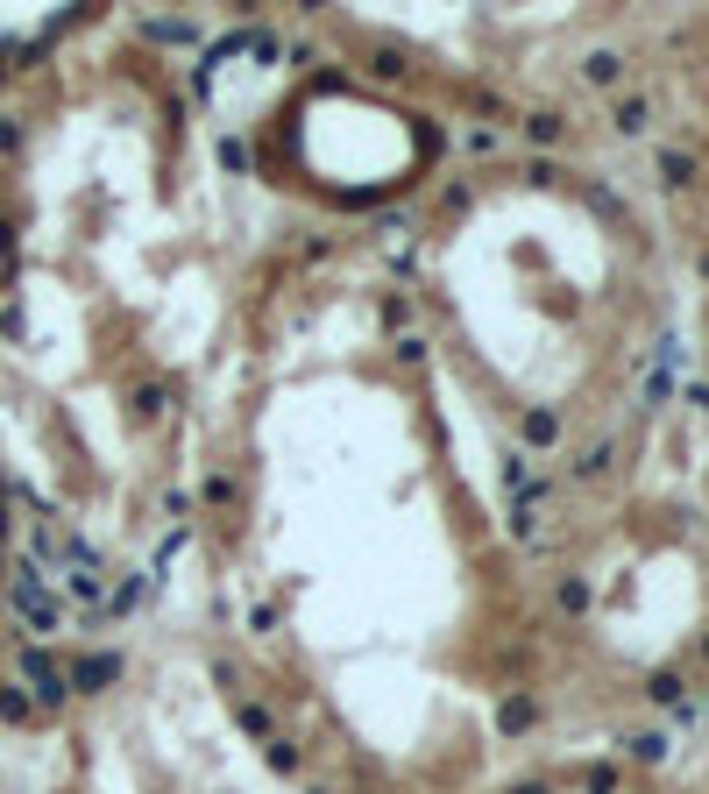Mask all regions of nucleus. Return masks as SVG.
Instances as JSON below:
<instances>
[{
    "instance_id": "obj_5",
    "label": "nucleus",
    "mask_w": 709,
    "mask_h": 794,
    "mask_svg": "<svg viewBox=\"0 0 709 794\" xmlns=\"http://www.w3.org/2000/svg\"><path fill=\"white\" fill-rule=\"evenodd\" d=\"M554 433H561V419L546 412V405H532V412H525V440H532V447H554Z\"/></svg>"
},
{
    "instance_id": "obj_14",
    "label": "nucleus",
    "mask_w": 709,
    "mask_h": 794,
    "mask_svg": "<svg viewBox=\"0 0 709 794\" xmlns=\"http://www.w3.org/2000/svg\"><path fill=\"white\" fill-rule=\"evenodd\" d=\"M242 731H256V738H270V717H263V709H256V702H242Z\"/></svg>"
},
{
    "instance_id": "obj_11",
    "label": "nucleus",
    "mask_w": 709,
    "mask_h": 794,
    "mask_svg": "<svg viewBox=\"0 0 709 794\" xmlns=\"http://www.w3.org/2000/svg\"><path fill=\"white\" fill-rule=\"evenodd\" d=\"M561 610H589V582H582V575L561 582Z\"/></svg>"
},
{
    "instance_id": "obj_15",
    "label": "nucleus",
    "mask_w": 709,
    "mask_h": 794,
    "mask_svg": "<svg viewBox=\"0 0 709 794\" xmlns=\"http://www.w3.org/2000/svg\"><path fill=\"white\" fill-rule=\"evenodd\" d=\"M702 653H709V646H702Z\"/></svg>"
},
{
    "instance_id": "obj_4",
    "label": "nucleus",
    "mask_w": 709,
    "mask_h": 794,
    "mask_svg": "<svg viewBox=\"0 0 709 794\" xmlns=\"http://www.w3.org/2000/svg\"><path fill=\"white\" fill-rule=\"evenodd\" d=\"M582 78H589V86H617V78H624V57H617V50H589Z\"/></svg>"
},
{
    "instance_id": "obj_2",
    "label": "nucleus",
    "mask_w": 709,
    "mask_h": 794,
    "mask_svg": "<svg viewBox=\"0 0 709 794\" xmlns=\"http://www.w3.org/2000/svg\"><path fill=\"white\" fill-rule=\"evenodd\" d=\"M114 674H121V660H114V653H93V660H78L64 681H71V688H107Z\"/></svg>"
},
{
    "instance_id": "obj_13",
    "label": "nucleus",
    "mask_w": 709,
    "mask_h": 794,
    "mask_svg": "<svg viewBox=\"0 0 709 794\" xmlns=\"http://www.w3.org/2000/svg\"><path fill=\"white\" fill-rule=\"evenodd\" d=\"M270 766H277V773H298V752H291L284 738H270Z\"/></svg>"
},
{
    "instance_id": "obj_1",
    "label": "nucleus",
    "mask_w": 709,
    "mask_h": 794,
    "mask_svg": "<svg viewBox=\"0 0 709 794\" xmlns=\"http://www.w3.org/2000/svg\"><path fill=\"white\" fill-rule=\"evenodd\" d=\"M22 674H29V688H36V702H43V709H57V702L71 695V681H64V667H50L43 653H22Z\"/></svg>"
},
{
    "instance_id": "obj_9",
    "label": "nucleus",
    "mask_w": 709,
    "mask_h": 794,
    "mask_svg": "<svg viewBox=\"0 0 709 794\" xmlns=\"http://www.w3.org/2000/svg\"><path fill=\"white\" fill-rule=\"evenodd\" d=\"M0 717L22 724V717H29V695H22V688H0Z\"/></svg>"
},
{
    "instance_id": "obj_6",
    "label": "nucleus",
    "mask_w": 709,
    "mask_h": 794,
    "mask_svg": "<svg viewBox=\"0 0 709 794\" xmlns=\"http://www.w3.org/2000/svg\"><path fill=\"white\" fill-rule=\"evenodd\" d=\"M660 178H667V185H688V178H695V156H688V149H660Z\"/></svg>"
},
{
    "instance_id": "obj_10",
    "label": "nucleus",
    "mask_w": 709,
    "mask_h": 794,
    "mask_svg": "<svg viewBox=\"0 0 709 794\" xmlns=\"http://www.w3.org/2000/svg\"><path fill=\"white\" fill-rule=\"evenodd\" d=\"M603 468H610V440H596V447L575 461V475H603Z\"/></svg>"
},
{
    "instance_id": "obj_3",
    "label": "nucleus",
    "mask_w": 709,
    "mask_h": 794,
    "mask_svg": "<svg viewBox=\"0 0 709 794\" xmlns=\"http://www.w3.org/2000/svg\"><path fill=\"white\" fill-rule=\"evenodd\" d=\"M610 121H617V135H639V128L653 121V100H646V93H624V100L610 107Z\"/></svg>"
},
{
    "instance_id": "obj_7",
    "label": "nucleus",
    "mask_w": 709,
    "mask_h": 794,
    "mask_svg": "<svg viewBox=\"0 0 709 794\" xmlns=\"http://www.w3.org/2000/svg\"><path fill=\"white\" fill-rule=\"evenodd\" d=\"M525 135H532L539 149H546V142H561V114H532V121H525Z\"/></svg>"
},
{
    "instance_id": "obj_8",
    "label": "nucleus",
    "mask_w": 709,
    "mask_h": 794,
    "mask_svg": "<svg viewBox=\"0 0 709 794\" xmlns=\"http://www.w3.org/2000/svg\"><path fill=\"white\" fill-rule=\"evenodd\" d=\"M632 759H646V766H660V759H667V738H660V731H646V738H632Z\"/></svg>"
},
{
    "instance_id": "obj_12",
    "label": "nucleus",
    "mask_w": 709,
    "mask_h": 794,
    "mask_svg": "<svg viewBox=\"0 0 709 794\" xmlns=\"http://www.w3.org/2000/svg\"><path fill=\"white\" fill-rule=\"evenodd\" d=\"M156 43H192V22H149Z\"/></svg>"
}]
</instances>
